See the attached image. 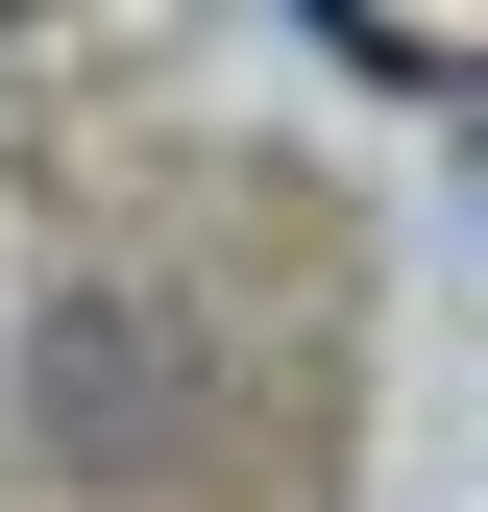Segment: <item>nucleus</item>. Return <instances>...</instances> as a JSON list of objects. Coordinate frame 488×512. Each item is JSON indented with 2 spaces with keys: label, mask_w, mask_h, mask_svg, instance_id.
<instances>
[{
  "label": "nucleus",
  "mask_w": 488,
  "mask_h": 512,
  "mask_svg": "<svg viewBox=\"0 0 488 512\" xmlns=\"http://www.w3.org/2000/svg\"><path fill=\"white\" fill-rule=\"evenodd\" d=\"M464 98H488V74H464Z\"/></svg>",
  "instance_id": "f257e3e1"
}]
</instances>
